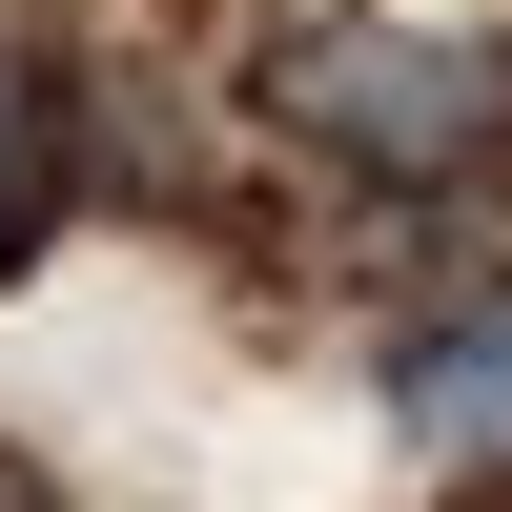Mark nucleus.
<instances>
[{
  "label": "nucleus",
  "mask_w": 512,
  "mask_h": 512,
  "mask_svg": "<svg viewBox=\"0 0 512 512\" xmlns=\"http://www.w3.org/2000/svg\"><path fill=\"white\" fill-rule=\"evenodd\" d=\"M287 123H308L328 164L431 185V164H492L512 62H492V41H431V21H328V41H287Z\"/></svg>",
  "instance_id": "1"
},
{
  "label": "nucleus",
  "mask_w": 512,
  "mask_h": 512,
  "mask_svg": "<svg viewBox=\"0 0 512 512\" xmlns=\"http://www.w3.org/2000/svg\"><path fill=\"white\" fill-rule=\"evenodd\" d=\"M390 431H410V451H512V308L390 349Z\"/></svg>",
  "instance_id": "2"
},
{
  "label": "nucleus",
  "mask_w": 512,
  "mask_h": 512,
  "mask_svg": "<svg viewBox=\"0 0 512 512\" xmlns=\"http://www.w3.org/2000/svg\"><path fill=\"white\" fill-rule=\"evenodd\" d=\"M21 246H41V82L0 62V267H21Z\"/></svg>",
  "instance_id": "3"
}]
</instances>
